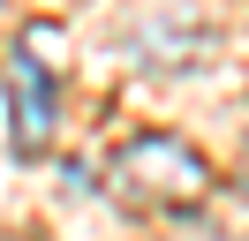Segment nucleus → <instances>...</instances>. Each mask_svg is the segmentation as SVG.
<instances>
[{"label":"nucleus","instance_id":"f257e3e1","mask_svg":"<svg viewBox=\"0 0 249 241\" xmlns=\"http://www.w3.org/2000/svg\"><path fill=\"white\" fill-rule=\"evenodd\" d=\"M113 189L143 211H196L212 196V158H204L189 136H166V128H143L128 143H113Z\"/></svg>","mask_w":249,"mask_h":241},{"label":"nucleus","instance_id":"f03ea898","mask_svg":"<svg viewBox=\"0 0 249 241\" xmlns=\"http://www.w3.org/2000/svg\"><path fill=\"white\" fill-rule=\"evenodd\" d=\"M46 45H53V23H31L8 45V68H0V90H8V151H16L23 166L46 158L53 120H61V83H53Z\"/></svg>","mask_w":249,"mask_h":241}]
</instances>
